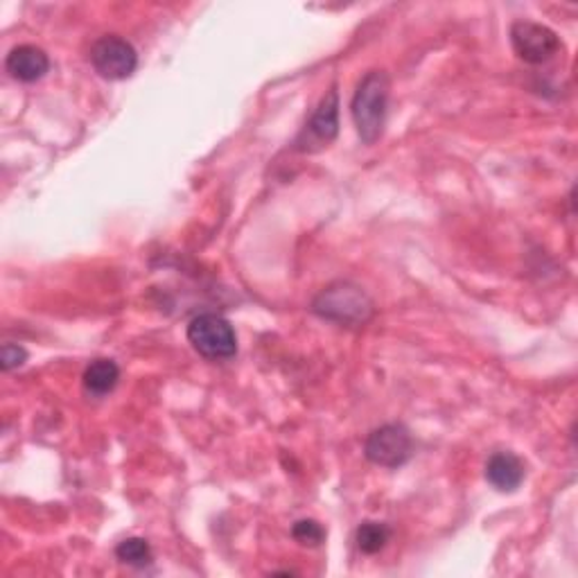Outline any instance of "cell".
I'll return each instance as SVG.
<instances>
[{
  "label": "cell",
  "instance_id": "obj_4",
  "mask_svg": "<svg viewBox=\"0 0 578 578\" xmlns=\"http://www.w3.org/2000/svg\"><path fill=\"white\" fill-rule=\"evenodd\" d=\"M364 454L379 468H400L414 454V439L405 425L387 422L368 434Z\"/></svg>",
  "mask_w": 578,
  "mask_h": 578
},
{
  "label": "cell",
  "instance_id": "obj_8",
  "mask_svg": "<svg viewBox=\"0 0 578 578\" xmlns=\"http://www.w3.org/2000/svg\"><path fill=\"white\" fill-rule=\"evenodd\" d=\"M6 71L25 84H32L41 79L47 71H51V57L45 55L43 47L32 45V43H21L12 47L8 60H6Z\"/></svg>",
  "mask_w": 578,
  "mask_h": 578
},
{
  "label": "cell",
  "instance_id": "obj_6",
  "mask_svg": "<svg viewBox=\"0 0 578 578\" xmlns=\"http://www.w3.org/2000/svg\"><path fill=\"white\" fill-rule=\"evenodd\" d=\"M340 133V93L332 86L310 116L306 129L297 138L299 152H319L336 138Z\"/></svg>",
  "mask_w": 578,
  "mask_h": 578
},
{
  "label": "cell",
  "instance_id": "obj_13",
  "mask_svg": "<svg viewBox=\"0 0 578 578\" xmlns=\"http://www.w3.org/2000/svg\"><path fill=\"white\" fill-rule=\"evenodd\" d=\"M292 538L303 547H319L325 540V528L317 520H299L292 526Z\"/></svg>",
  "mask_w": 578,
  "mask_h": 578
},
{
  "label": "cell",
  "instance_id": "obj_7",
  "mask_svg": "<svg viewBox=\"0 0 578 578\" xmlns=\"http://www.w3.org/2000/svg\"><path fill=\"white\" fill-rule=\"evenodd\" d=\"M511 43L515 55L526 64H545L560 51L558 34L536 21H515L511 28Z\"/></svg>",
  "mask_w": 578,
  "mask_h": 578
},
{
  "label": "cell",
  "instance_id": "obj_10",
  "mask_svg": "<svg viewBox=\"0 0 578 578\" xmlns=\"http://www.w3.org/2000/svg\"><path fill=\"white\" fill-rule=\"evenodd\" d=\"M84 389L88 396L105 398L120 382V366L114 360H95L84 371Z\"/></svg>",
  "mask_w": 578,
  "mask_h": 578
},
{
  "label": "cell",
  "instance_id": "obj_5",
  "mask_svg": "<svg viewBox=\"0 0 578 578\" xmlns=\"http://www.w3.org/2000/svg\"><path fill=\"white\" fill-rule=\"evenodd\" d=\"M90 64L100 77L105 79H127L136 73L138 66V53L136 47L118 36V34H107L100 36L90 47Z\"/></svg>",
  "mask_w": 578,
  "mask_h": 578
},
{
  "label": "cell",
  "instance_id": "obj_12",
  "mask_svg": "<svg viewBox=\"0 0 578 578\" xmlns=\"http://www.w3.org/2000/svg\"><path fill=\"white\" fill-rule=\"evenodd\" d=\"M116 556H118L120 563H125L129 567H138V569L152 565V560H154L150 543L142 540V538H127V540H122L116 547Z\"/></svg>",
  "mask_w": 578,
  "mask_h": 578
},
{
  "label": "cell",
  "instance_id": "obj_1",
  "mask_svg": "<svg viewBox=\"0 0 578 578\" xmlns=\"http://www.w3.org/2000/svg\"><path fill=\"white\" fill-rule=\"evenodd\" d=\"M389 90L392 84L384 71H371L357 84L351 103V114L357 133L366 144H375L384 131L389 109Z\"/></svg>",
  "mask_w": 578,
  "mask_h": 578
},
{
  "label": "cell",
  "instance_id": "obj_11",
  "mask_svg": "<svg viewBox=\"0 0 578 578\" xmlns=\"http://www.w3.org/2000/svg\"><path fill=\"white\" fill-rule=\"evenodd\" d=\"M389 540H392V528L384 522H371V520L362 522L355 534L357 549L366 556L379 554L384 547H387Z\"/></svg>",
  "mask_w": 578,
  "mask_h": 578
},
{
  "label": "cell",
  "instance_id": "obj_14",
  "mask_svg": "<svg viewBox=\"0 0 578 578\" xmlns=\"http://www.w3.org/2000/svg\"><path fill=\"white\" fill-rule=\"evenodd\" d=\"M28 362V351L19 344H6L3 351H0V368L6 373L23 366Z\"/></svg>",
  "mask_w": 578,
  "mask_h": 578
},
{
  "label": "cell",
  "instance_id": "obj_3",
  "mask_svg": "<svg viewBox=\"0 0 578 578\" xmlns=\"http://www.w3.org/2000/svg\"><path fill=\"white\" fill-rule=\"evenodd\" d=\"M188 342L206 360H231L237 353V334L233 325L213 312L200 314L188 325Z\"/></svg>",
  "mask_w": 578,
  "mask_h": 578
},
{
  "label": "cell",
  "instance_id": "obj_9",
  "mask_svg": "<svg viewBox=\"0 0 578 578\" xmlns=\"http://www.w3.org/2000/svg\"><path fill=\"white\" fill-rule=\"evenodd\" d=\"M524 477V461L513 452H495L486 463V481L500 493H515Z\"/></svg>",
  "mask_w": 578,
  "mask_h": 578
},
{
  "label": "cell",
  "instance_id": "obj_2",
  "mask_svg": "<svg viewBox=\"0 0 578 578\" xmlns=\"http://www.w3.org/2000/svg\"><path fill=\"white\" fill-rule=\"evenodd\" d=\"M373 301L353 282H332L314 299L312 312L340 325H362L373 317Z\"/></svg>",
  "mask_w": 578,
  "mask_h": 578
}]
</instances>
